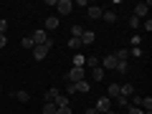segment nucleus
Instances as JSON below:
<instances>
[{
	"instance_id": "f8f14e48",
	"label": "nucleus",
	"mask_w": 152,
	"mask_h": 114,
	"mask_svg": "<svg viewBox=\"0 0 152 114\" xmlns=\"http://www.w3.org/2000/svg\"><path fill=\"white\" fill-rule=\"evenodd\" d=\"M46 28H48V31L58 28V18H56V15H48V18H46Z\"/></svg>"
},
{
	"instance_id": "9b49d317",
	"label": "nucleus",
	"mask_w": 152,
	"mask_h": 114,
	"mask_svg": "<svg viewBox=\"0 0 152 114\" xmlns=\"http://www.w3.org/2000/svg\"><path fill=\"white\" fill-rule=\"evenodd\" d=\"M71 86H74V91H89V89H91L86 79H84V81H76V84H71Z\"/></svg>"
},
{
	"instance_id": "2eb2a0df",
	"label": "nucleus",
	"mask_w": 152,
	"mask_h": 114,
	"mask_svg": "<svg viewBox=\"0 0 152 114\" xmlns=\"http://www.w3.org/2000/svg\"><path fill=\"white\" fill-rule=\"evenodd\" d=\"M102 64H104V69H114V66H117V58H114V53H112V56H107Z\"/></svg>"
},
{
	"instance_id": "7c9ffc66",
	"label": "nucleus",
	"mask_w": 152,
	"mask_h": 114,
	"mask_svg": "<svg viewBox=\"0 0 152 114\" xmlns=\"http://www.w3.org/2000/svg\"><path fill=\"white\" fill-rule=\"evenodd\" d=\"M142 28H145V31H152V20H150V18H147V20L142 23Z\"/></svg>"
},
{
	"instance_id": "393cba45",
	"label": "nucleus",
	"mask_w": 152,
	"mask_h": 114,
	"mask_svg": "<svg viewBox=\"0 0 152 114\" xmlns=\"http://www.w3.org/2000/svg\"><path fill=\"white\" fill-rule=\"evenodd\" d=\"M23 48H36V43H33V38H31V36L23 38Z\"/></svg>"
},
{
	"instance_id": "4468645a",
	"label": "nucleus",
	"mask_w": 152,
	"mask_h": 114,
	"mask_svg": "<svg viewBox=\"0 0 152 114\" xmlns=\"http://www.w3.org/2000/svg\"><path fill=\"white\" fill-rule=\"evenodd\" d=\"M114 71H117V74H127V71H129V66H127V61H117V66H114Z\"/></svg>"
},
{
	"instance_id": "dca6fc26",
	"label": "nucleus",
	"mask_w": 152,
	"mask_h": 114,
	"mask_svg": "<svg viewBox=\"0 0 152 114\" xmlns=\"http://www.w3.org/2000/svg\"><path fill=\"white\" fill-rule=\"evenodd\" d=\"M91 79H94V81H102V79H104V69H99V66L91 69Z\"/></svg>"
},
{
	"instance_id": "f03ea898",
	"label": "nucleus",
	"mask_w": 152,
	"mask_h": 114,
	"mask_svg": "<svg viewBox=\"0 0 152 114\" xmlns=\"http://www.w3.org/2000/svg\"><path fill=\"white\" fill-rule=\"evenodd\" d=\"M71 10H74V3H71V0H58V3H56V18L69 15Z\"/></svg>"
},
{
	"instance_id": "4be33fe9",
	"label": "nucleus",
	"mask_w": 152,
	"mask_h": 114,
	"mask_svg": "<svg viewBox=\"0 0 152 114\" xmlns=\"http://www.w3.org/2000/svg\"><path fill=\"white\" fill-rule=\"evenodd\" d=\"M56 96H58V89H48V91H46V102H53Z\"/></svg>"
},
{
	"instance_id": "aec40b11",
	"label": "nucleus",
	"mask_w": 152,
	"mask_h": 114,
	"mask_svg": "<svg viewBox=\"0 0 152 114\" xmlns=\"http://www.w3.org/2000/svg\"><path fill=\"white\" fill-rule=\"evenodd\" d=\"M127 56H129V51L122 48V51H117V53H114V58H117V61H127Z\"/></svg>"
},
{
	"instance_id": "6ab92c4d",
	"label": "nucleus",
	"mask_w": 152,
	"mask_h": 114,
	"mask_svg": "<svg viewBox=\"0 0 152 114\" xmlns=\"http://www.w3.org/2000/svg\"><path fill=\"white\" fill-rule=\"evenodd\" d=\"M69 48L79 51V48H81V38H69Z\"/></svg>"
},
{
	"instance_id": "c756f323",
	"label": "nucleus",
	"mask_w": 152,
	"mask_h": 114,
	"mask_svg": "<svg viewBox=\"0 0 152 114\" xmlns=\"http://www.w3.org/2000/svg\"><path fill=\"white\" fill-rule=\"evenodd\" d=\"M5 31H8V20H0V33L5 36Z\"/></svg>"
},
{
	"instance_id": "412c9836",
	"label": "nucleus",
	"mask_w": 152,
	"mask_h": 114,
	"mask_svg": "<svg viewBox=\"0 0 152 114\" xmlns=\"http://www.w3.org/2000/svg\"><path fill=\"white\" fill-rule=\"evenodd\" d=\"M13 96H15L18 102H28V99H31V94H28V91H15Z\"/></svg>"
},
{
	"instance_id": "0eeeda50",
	"label": "nucleus",
	"mask_w": 152,
	"mask_h": 114,
	"mask_svg": "<svg viewBox=\"0 0 152 114\" xmlns=\"http://www.w3.org/2000/svg\"><path fill=\"white\" fill-rule=\"evenodd\" d=\"M102 13H104V10H102L99 5H89V8H86V15L91 18V20H99V18H102Z\"/></svg>"
},
{
	"instance_id": "20e7f679",
	"label": "nucleus",
	"mask_w": 152,
	"mask_h": 114,
	"mask_svg": "<svg viewBox=\"0 0 152 114\" xmlns=\"http://www.w3.org/2000/svg\"><path fill=\"white\" fill-rule=\"evenodd\" d=\"M48 46H36V48H33V58H36V61H43L46 58V56H48Z\"/></svg>"
},
{
	"instance_id": "f257e3e1",
	"label": "nucleus",
	"mask_w": 152,
	"mask_h": 114,
	"mask_svg": "<svg viewBox=\"0 0 152 114\" xmlns=\"http://www.w3.org/2000/svg\"><path fill=\"white\" fill-rule=\"evenodd\" d=\"M66 79H69V84L84 81V79H86V71H84V66H71L69 74H66Z\"/></svg>"
},
{
	"instance_id": "2f4dec72",
	"label": "nucleus",
	"mask_w": 152,
	"mask_h": 114,
	"mask_svg": "<svg viewBox=\"0 0 152 114\" xmlns=\"http://www.w3.org/2000/svg\"><path fill=\"white\" fill-rule=\"evenodd\" d=\"M56 114H71V109H69V107H64V109H56Z\"/></svg>"
},
{
	"instance_id": "cd10ccee",
	"label": "nucleus",
	"mask_w": 152,
	"mask_h": 114,
	"mask_svg": "<svg viewBox=\"0 0 152 114\" xmlns=\"http://www.w3.org/2000/svg\"><path fill=\"white\" fill-rule=\"evenodd\" d=\"M129 26H132V28H140V18L132 15V18H129Z\"/></svg>"
},
{
	"instance_id": "1a4fd4ad",
	"label": "nucleus",
	"mask_w": 152,
	"mask_h": 114,
	"mask_svg": "<svg viewBox=\"0 0 152 114\" xmlns=\"http://www.w3.org/2000/svg\"><path fill=\"white\" fill-rule=\"evenodd\" d=\"M132 94H134V86H132V84H119V96H132Z\"/></svg>"
},
{
	"instance_id": "473e14b6",
	"label": "nucleus",
	"mask_w": 152,
	"mask_h": 114,
	"mask_svg": "<svg viewBox=\"0 0 152 114\" xmlns=\"http://www.w3.org/2000/svg\"><path fill=\"white\" fill-rule=\"evenodd\" d=\"M84 112H86V114H99V112H96V107H89V109H84Z\"/></svg>"
},
{
	"instance_id": "bb28decb",
	"label": "nucleus",
	"mask_w": 152,
	"mask_h": 114,
	"mask_svg": "<svg viewBox=\"0 0 152 114\" xmlns=\"http://www.w3.org/2000/svg\"><path fill=\"white\" fill-rule=\"evenodd\" d=\"M140 102H142V96H137V94H132V107H140Z\"/></svg>"
},
{
	"instance_id": "423d86ee",
	"label": "nucleus",
	"mask_w": 152,
	"mask_h": 114,
	"mask_svg": "<svg viewBox=\"0 0 152 114\" xmlns=\"http://www.w3.org/2000/svg\"><path fill=\"white\" fill-rule=\"evenodd\" d=\"M147 10H150V3H137L134 5V18H145Z\"/></svg>"
},
{
	"instance_id": "39448f33",
	"label": "nucleus",
	"mask_w": 152,
	"mask_h": 114,
	"mask_svg": "<svg viewBox=\"0 0 152 114\" xmlns=\"http://www.w3.org/2000/svg\"><path fill=\"white\" fill-rule=\"evenodd\" d=\"M94 41H96V36H94V31H84V33H81V48H86V46H91Z\"/></svg>"
},
{
	"instance_id": "f704fd0d",
	"label": "nucleus",
	"mask_w": 152,
	"mask_h": 114,
	"mask_svg": "<svg viewBox=\"0 0 152 114\" xmlns=\"http://www.w3.org/2000/svg\"><path fill=\"white\" fill-rule=\"evenodd\" d=\"M104 114H112V112H104Z\"/></svg>"
},
{
	"instance_id": "c85d7f7f",
	"label": "nucleus",
	"mask_w": 152,
	"mask_h": 114,
	"mask_svg": "<svg viewBox=\"0 0 152 114\" xmlns=\"http://www.w3.org/2000/svg\"><path fill=\"white\" fill-rule=\"evenodd\" d=\"M74 66H84V56H74Z\"/></svg>"
},
{
	"instance_id": "72a5a7b5",
	"label": "nucleus",
	"mask_w": 152,
	"mask_h": 114,
	"mask_svg": "<svg viewBox=\"0 0 152 114\" xmlns=\"http://www.w3.org/2000/svg\"><path fill=\"white\" fill-rule=\"evenodd\" d=\"M5 43H8V38L3 36V33H0V48H3V46H5Z\"/></svg>"
},
{
	"instance_id": "f3484780",
	"label": "nucleus",
	"mask_w": 152,
	"mask_h": 114,
	"mask_svg": "<svg viewBox=\"0 0 152 114\" xmlns=\"http://www.w3.org/2000/svg\"><path fill=\"white\" fill-rule=\"evenodd\" d=\"M53 104H56L58 109H64V107H69V99H66V96H61V94H58V96L53 99Z\"/></svg>"
},
{
	"instance_id": "a211bd4d",
	"label": "nucleus",
	"mask_w": 152,
	"mask_h": 114,
	"mask_svg": "<svg viewBox=\"0 0 152 114\" xmlns=\"http://www.w3.org/2000/svg\"><path fill=\"white\" fill-rule=\"evenodd\" d=\"M102 18H104L107 23H114V20H117V13H114V10H104V13H102Z\"/></svg>"
},
{
	"instance_id": "5701e85b",
	"label": "nucleus",
	"mask_w": 152,
	"mask_h": 114,
	"mask_svg": "<svg viewBox=\"0 0 152 114\" xmlns=\"http://www.w3.org/2000/svg\"><path fill=\"white\" fill-rule=\"evenodd\" d=\"M81 33H84L81 26H74V28H71V38H81Z\"/></svg>"
},
{
	"instance_id": "6e6552de",
	"label": "nucleus",
	"mask_w": 152,
	"mask_h": 114,
	"mask_svg": "<svg viewBox=\"0 0 152 114\" xmlns=\"http://www.w3.org/2000/svg\"><path fill=\"white\" fill-rule=\"evenodd\" d=\"M33 43H36V46H43L46 43V41H48V36H46V31H36V33H33Z\"/></svg>"
},
{
	"instance_id": "9d476101",
	"label": "nucleus",
	"mask_w": 152,
	"mask_h": 114,
	"mask_svg": "<svg viewBox=\"0 0 152 114\" xmlns=\"http://www.w3.org/2000/svg\"><path fill=\"white\" fill-rule=\"evenodd\" d=\"M107 96H109V99H117V96H119V84H109Z\"/></svg>"
},
{
	"instance_id": "ddd939ff",
	"label": "nucleus",
	"mask_w": 152,
	"mask_h": 114,
	"mask_svg": "<svg viewBox=\"0 0 152 114\" xmlns=\"http://www.w3.org/2000/svg\"><path fill=\"white\" fill-rule=\"evenodd\" d=\"M56 109L58 107H56L53 102H43V114H56Z\"/></svg>"
},
{
	"instance_id": "b1692460",
	"label": "nucleus",
	"mask_w": 152,
	"mask_h": 114,
	"mask_svg": "<svg viewBox=\"0 0 152 114\" xmlns=\"http://www.w3.org/2000/svg\"><path fill=\"white\" fill-rule=\"evenodd\" d=\"M84 64H86V66H91V69H96V66H99V58H96V56H89V58L84 61Z\"/></svg>"
},
{
	"instance_id": "a878e982",
	"label": "nucleus",
	"mask_w": 152,
	"mask_h": 114,
	"mask_svg": "<svg viewBox=\"0 0 152 114\" xmlns=\"http://www.w3.org/2000/svg\"><path fill=\"white\" fill-rule=\"evenodd\" d=\"M127 114H145L140 107H127Z\"/></svg>"
},
{
	"instance_id": "7ed1b4c3",
	"label": "nucleus",
	"mask_w": 152,
	"mask_h": 114,
	"mask_svg": "<svg viewBox=\"0 0 152 114\" xmlns=\"http://www.w3.org/2000/svg\"><path fill=\"white\" fill-rule=\"evenodd\" d=\"M109 109H112V99H109V96H102V99L96 102V112L104 114V112H109Z\"/></svg>"
}]
</instances>
